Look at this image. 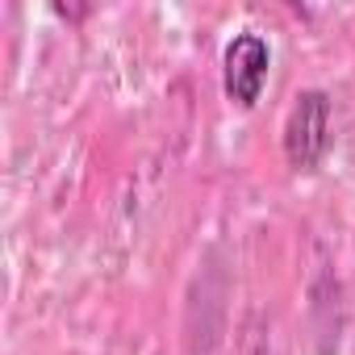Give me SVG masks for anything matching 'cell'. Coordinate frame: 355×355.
<instances>
[{
    "label": "cell",
    "mask_w": 355,
    "mask_h": 355,
    "mask_svg": "<svg viewBox=\"0 0 355 355\" xmlns=\"http://www.w3.org/2000/svg\"><path fill=\"white\" fill-rule=\"evenodd\" d=\"M330 146V101L326 92L309 88L293 101L288 109V121H284V155L297 171H309L322 163Z\"/></svg>",
    "instance_id": "1"
},
{
    "label": "cell",
    "mask_w": 355,
    "mask_h": 355,
    "mask_svg": "<svg viewBox=\"0 0 355 355\" xmlns=\"http://www.w3.org/2000/svg\"><path fill=\"white\" fill-rule=\"evenodd\" d=\"M268 63H272V55L259 34H234V42L222 55V84L239 109H251L259 101V92L268 84Z\"/></svg>",
    "instance_id": "2"
}]
</instances>
